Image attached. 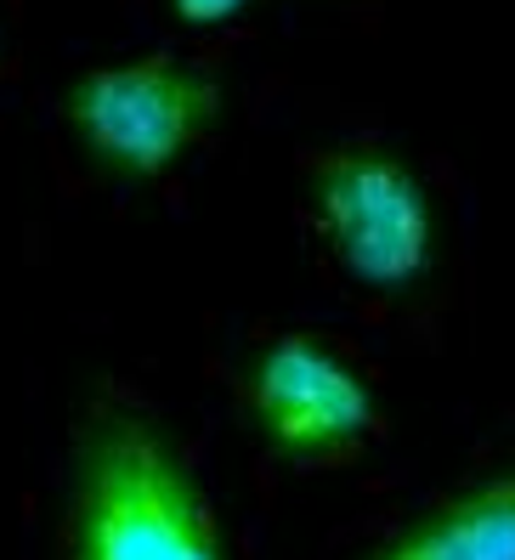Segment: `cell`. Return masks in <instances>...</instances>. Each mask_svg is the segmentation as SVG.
Instances as JSON below:
<instances>
[{"label": "cell", "instance_id": "1", "mask_svg": "<svg viewBox=\"0 0 515 560\" xmlns=\"http://www.w3.org/2000/svg\"><path fill=\"white\" fill-rule=\"evenodd\" d=\"M74 560H227L199 476L119 397H96L74 436Z\"/></svg>", "mask_w": 515, "mask_h": 560}, {"label": "cell", "instance_id": "2", "mask_svg": "<svg viewBox=\"0 0 515 560\" xmlns=\"http://www.w3.org/2000/svg\"><path fill=\"white\" fill-rule=\"evenodd\" d=\"M221 80L192 62L153 51L114 69H91L62 91V119L114 182H159L171 164L215 130Z\"/></svg>", "mask_w": 515, "mask_h": 560}, {"label": "cell", "instance_id": "3", "mask_svg": "<svg viewBox=\"0 0 515 560\" xmlns=\"http://www.w3.org/2000/svg\"><path fill=\"white\" fill-rule=\"evenodd\" d=\"M312 221L340 272L379 294H413L436 267V205L413 164L351 142L312 171Z\"/></svg>", "mask_w": 515, "mask_h": 560}, {"label": "cell", "instance_id": "4", "mask_svg": "<svg viewBox=\"0 0 515 560\" xmlns=\"http://www.w3.org/2000/svg\"><path fill=\"white\" fill-rule=\"evenodd\" d=\"M255 436L289 465H340L379 424L374 385L317 335H278L244 369Z\"/></svg>", "mask_w": 515, "mask_h": 560}, {"label": "cell", "instance_id": "5", "mask_svg": "<svg viewBox=\"0 0 515 560\" xmlns=\"http://www.w3.org/2000/svg\"><path fill=\"white\" fill-rule=\"evenodd\" d=\"M363 560H515V470L465 487Z\"/></svg>", "mask_w": 515, "mask_h": 560}, {"label": "cell", "instance_id": "6", "mask_svg": "<svg viewBox=\"0 0 515 560\" xmlns=\"http://www.w3.org/2000/svg\"><path fill=\"white\" fill-rule=\"evenodd\" d=\"M244 7L249 0H171V12H176L182 28H221V23H233Z\"/></svg>", "mask_w": 515, "mask_h": 560}]
</instances>
